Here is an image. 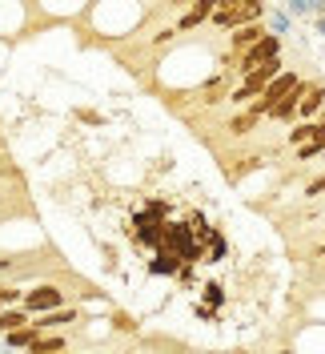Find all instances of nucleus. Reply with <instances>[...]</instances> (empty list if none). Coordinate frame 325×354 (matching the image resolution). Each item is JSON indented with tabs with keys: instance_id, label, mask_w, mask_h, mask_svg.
Wrapping results in <instances>:
<instances>
[{
	"instance_id": "nucleus-13",
	"label": "nucleus",
	"mask_w": 325,
	"mask_h": 354,
	"mask_svg": "<svg viewBox=\"0 0 325 354\" xmlns=\"http://www.w3.org/2000/svg\"><path fill=\"white\" fill-rule=\"evenodd\" d=\"M293 157H297V161H313V157H322V149H317V145H297Z\"/></svg>"
},
{
	"instance_id": "nucleus-1",
	"label": "nucleus",
	"mask_w": 325,
	"mask_h": 354,
	"mask_svg": "<svg viewBox=\"0 0 325 354\" xmlns=\"http://www.w3.org/2000/svg\"><path fill=\"white\" fill-rule=\"evenodd\" d=\"M282 48H285L282 32H269V37H261L253 48H245V53L237 57V81L245 77V73H253L257 65H265V61H277V57H282Z\"/></svg>"
},
{
	"instance_id": "nucleus-7",
	"label": "nucleus",
	"mask_w": 325,
	"mask_h": 354,
	"mask_svg": "<svg viewBox=\"0 0 325 354\" xmlns=\"http://www.w3.org/2000/svg\"><path fill=\"white\" fill-rule=\"evenodd\" d=\"M261 125V117L257 113H249V109H241V113H233V117H229V121H225V133H229V137H249V133L257 129Z\"/></svg>"
},
{
	"instance_id": "nucleus-5",
	"label": "nucleus",
	"mask_w": 325,
	"mask_h": 354,
	"mask_svg": "<svg viewBox=\"0 0 325 354\" xmlns=\"http://www.w3.org/2000/svg\"><path fill=\"white\" fill-rule=\"evenodd\" d=\"M322 109H325V85L322 81H305L302 105H297V121H317Z\"/></svg>"
},
{
	"instance_id": "nucleus-16",
	"label": "nucleus",
	"mask_w": 325,
	"mask_h": 354,
	"mask_svg": "<svg viewBox=\"0 0 325 354\" xmlns=\"http://www.w3.org/2000/svg\"><path fill=\"white\" fill-rule=\"evenodd\" d=\"M165 4H169V8H173V12H185V8H189V4H193V0H165Z\"/></svg>"
},
{
	"instance_id": "nucleus-20",
	"label": "nucleus",
	"mask_w": 325,
	"mask_h": 354,
	"mask_svg": "<svg viewBox=\"0 0 325 354\" xmlns=\"http://www.w3.org/2000/svg\"><path fill=\"white\" fill-rule=\"evenodd\" d=\"M322 161H325V149H322Z\"/></svg>"
},
{
	"instance_id": "nucleus-4",
	"label": "nucleus",
	"mask_w": 325,
	"mask_h": 354,
	"mask_svg": "<svg viewBox=\"0 0 325 354\" xmlns=\"http://www.w3.org/2000/svg\"><path fill=\"white\" fill-rule=\"evenodd\" d=\"M261 37H269V24H265V21L241 24V28H233V32H229V53H233V57H241V53H245V48H253Z\"/></svg>"
},
{
	"instance_id": "nucleus-19",
	"label": "nucleus",
	"mask_w": 325,
	"mask_h": 354,
	"mask_svg": "<svg viewBox=\"0 0 325 354\" xmlns=\"http://www.w3.org/2000/svg\"><path fill=\"white\" fill-rule=\"evenodd\" d=\"M277 354H293V351H277Z\"/></svg>"
},
{
	"instance_id": "nucleus-2",
	"label": "nucleus",
	"mask_w": 325,
	"mask_h": 354,
	"mask_svg": "<svg viewBox=\"0 0 325 354\" xmlns=\"http://www.w3.org/2000/svg\"><path fill=\"white\" fill-rule=\"evenodd\" d=\"M32 318L37 314H48V310H61L65 306V290L57 286V282H37V286L24 290V302H21Z\"/></svg>"
},
{
	"instance_id": "nucleus-8",
	"label": "nucleus",
	"mask_w": 325,
	"mask_h": 354,
	"mask_svg": "<svg viewBox=\"0 0 325 354\" xmlns=\"http://www.w3.org/2000/svg\"><path fill=\"white\" fill-rule=\"evenodd\" d=\"M65 351H68V334L48 330V334H41V338H37L24 354H65Z\"/></svg>"
},
{
	"instance_id": "nucleus-17",
	"label": "nucleus",
	"mask_w": 325,
	"mask_h": 354,
	"mask_svg": "<svg viewBox=\"0 0 325 354\" xmlns=\"http://www.w3.org/2000/svg\"><path fill=\"white\" fill-rule=\"evenodd\" d=\"M237 4H245V0H217V8H237Z\"/></svg>"
},
{
	"instance_id": "nucleus-12",
	"label": "nucleus",
	"mask_w": 325,
	"mask_h": 354,
	"mask_svg": "<svg viewBox=\"0 0 325 354\" xmlns=\"http://www.w3.org/2000/svg\"><path fill=\"white\" fill-rule=\"evenodd\" d=\"M285 141H289L293 149H297V145H309V141H313V121H297V125L289 129V137H285Z\"/></svg>"
},
{
	"instance_id": "nucleus-21",
	"label": "nucleus",
	"mask_w": 325,
	"mask_h": 354,
	"mask_svg": "<svg viewBox=\"0 0 325 354\" xmlns=\"http://www.w3.org/2000/svg\"><path fill=\"white\" fill-rule=\"evenodd\" d=\"M65 354H68V351H65Z\"/></svg>"
},
{
	"instance_id": "nucleus-3",
	"label": "nucleus",
	"mask_w": 325,
	"mask_h": 354,
	"mask_svg": "<svg viewBox=\"0 0 325 354\" xmlns=\"http://www.w3.org/2000/svg\"><path fill=\"white\" fill-rule=\"evenodd\" d=\"M217 12V0H193L181 17H177V32H193V28H201V24H209Z\"/></svg>"
},
{
	"instance_id": "nucleus-15",
	"label": "nucleus",
	"mask_w": 325,
	"mask_h": 354,
	"mask_svg": "<svg viewBox=\"0 0 325 354\" xmlns=\"http://www.w3.org/2000/svg\"><path fill=\"white\" fill-rule=\"evenodd\" d=\"M77 117H81V121H88V125H105V117H101L97 109H77Z\"/></svg>"
},
{
	"instance_id": "nucleus-6",
	"label": "nucleus",
	"mask_w": 325,
	"mask_h": 354,
	"mask_svg": "<svg viewBox=\"0 0 325 354\" xmlns=\"http://www.w3.org/2000/svg\"><path fill=\"white\" fill-rule=\"evenodd\" d=\"M68 322H81V310L77 306H61V310H48V314H37V318H32V326H37L41 334L61 330V326H68Z\"/></svg>"
},
{
	"instance_id": "nucleus-11",
	"label": "nucleus",
	"mask_w": 325,
	"mask_h": 354,
	"mask_svg": "<svg viewBox=\"0 0 325 354\" xmlns=\"http://www.w3.org/2000/svg\"><path fill=\"white\" fill-rule=\"evenodd\" d=\"M108 326H112L117 334H137V330H141V322L132 318L129 310H112V318H108Z\"/></svg>"
},
{
	"instance_id": "nucleus-10",
	"label": "nucleus",
	"mask_w": 325,
	"mask_h": 354,
	"mask_svg": "<svg viewBox=\"0 0 325 354\" xmlns=\"http://www.w3.org/2000/svg\"><path fill=\"white\" fill-rule=\"evenodd\" d=\"M41 338V330L28 322V326H21V330H12V334H4V342H8V351H28L32 342Z\"/></svg>"
},
{
	"instance_id": "nucleus-18",
	"label": "nucleus",
	"mask_w": 325,
	"mask_h": 354,
	"mask_svg": "<svg viewBox=\"0 0 325 354\" xmlns=\"http://www.w3.org/2000/svg\"><path fill=\"white\" fill-rule=\"evenodd\" d=\"M317 258H325V242H322V245H317Z\"/></svg>"
},
{
	"instance_id": "nucleus-9",
	"label": "nucleus",
	"mask_w": 325,
	"mask_h": 354,
	"mask_svg": "<svg viewBox=\"0 0 325 354\" xmlns=\"http://www.w3.org/2000/svg\"><path fill=\"white\" fill-rule=\"evenodd\" d=\"M32 322V314L24 306H4L0 310V334H12V330H21V326H28Z\"/></svg>"
},
{
	"instance_id": "nucleus-14",
	"label": "nucleus",
	"mask_w": 325,
	"mask_h": 354,
	"mask_svg": "<svg viewBox=\"0 0 325 354\" xmlns=\"http://www.w3.org/2000/svg\"><path fill=\"white\" fill-rule=\"evenodd\" d=\"M305 198H325V177H313V181L305 185Z\"/></svg>"
}]
</instances>
